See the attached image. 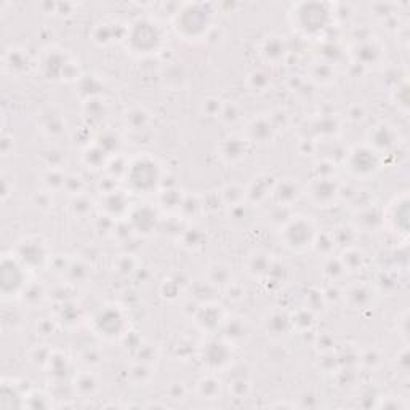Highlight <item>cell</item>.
Instances as JSON below:
<instances>
[{"mask_svg":"<svg viewBox=\"0 0 410 410\" xmlns=\"http://www.w3.org/2000/svg\"><path fill=\"white\" fill-rule=\"evenodd\" d=\"M124 124L131 130H143L149 124V113L143 106H133L125 111Z\"/></svg>","mask_w":410,"mask_h":410,"instance_id":"29","label":"cell"},{"mask_svg":"<svg viewBox=\"0 0 410 410\" xmlns=\"http://www.w3.org/2000/svg\"><path fill=\"white\" fill-rule=\"evenodd\" d=\"M125 42L131 54L140 56L152 55L159 51L164 44V31L156 21L140 18L129 26Z\"/></svg>","mask_w":410,"mask_h":410,"instance_id":"4","label":"cell"},{"mask_svg":"<svg viewBox=\"0 0 410 410\" xmlns=\"http://www.w3.org/2000/svg\"><path fill=\"white\" fill-rule=\"evenodd\" d=\"M40 130L47 133L49 136H58L65 131L66 122L63 119V115L60 113H56L55 109H45L44 113L40 114Z\"/></svg>","mask_w":410,"mask_h":410,"instance_id":"25","label":"cell"},{"mask_svg":"<svg viewBox=\"0 0 410 410\" xmlns=\"http://www.w3.org/2000/svg\"><path fill=\"white\" fill-rule=\"evenodd\" d=\"M71 208L77 217H83V215H88L92 212V201L85 196H82V194H77V196L72 199Z\"/></svg>","mask_w":410,"mask_h":410,"instance_id":"43","label":"cell"},{"mask_svg":"<svg viewBox=\"0 0 410 410\" xmlns=\"http://www.w3.org/2000/svg\"><path fill=\"white\" fill-rule=\"evenodd\" d=\"M391 207L388 208L386 213H383V223L390 224V228L394 233H407L409 224V201L407 194H402L401 197L394 199V202L390 204Z\"/></svg>","mask_w":410,"mask_h":410,"instance_id":"14","label":"cell"},{"mask_svg":"<svg viewBox=\"0 0 410 410\" xmlns=\"http://www.w3.org/2000/svg\"><path fill=\"white\" fill-rule=\"evenodd\" d=\"M276 180L270 175H260L255 177L254 181L250 183L249 188H245L247 191V202L250 204H259L263 199H266L270 194H272L274 189Z\"/></svg>","mask_w":410,"mask_h":410,"instance_id":"24","label":"cell"},{"mask_svg":"<svg viewBox=\"0 0 410 410\" xmlns=\"http://www.w3.org/2000/svg\"><path fill=\"white\" fill-rule=\"evenodd\" d=\"M345 266L343 263L340 261V259H329L327 261H325V266H324V274L329 277L330 281H336L338 277H341L345 274Z\"/></svg>","mask_w":410,"mask_h":410,"instance_id":"41","label":"cell"},{"mask_svg":"<svg viewBox=\"0 0 410 410\" xmlns=\"http://www.w3.org/2000/svg\"><path fill=\"white\" fill-rule=\"evenodd\" d=\"M125 185L133 194H151L157 191L162 181L159 162L148 154H140L129 161L125 172Z\"/></svg>","mask_w":410,"mask_h":410,"instance_id":"2","label":"cell"},{"mask_svg":"<svg viewBox=\"0 0 410 410\" xmlns=\"http://www.w3.org/2000/svg\"><path fill=\"white\" fill-rule=\"evenodd\" d=\"M218 194L220 199H222V204L226 207H234V205L247 201L245 188L239 185H226Z\"/></svg>","mask_w":410,"mask_h":410,"instance_id":"31","label":"cell"},{"mask_svg":"<svg viewBox=\"0 0 410 410\" xmlns=\"http://www.w3.org/2000/svg\"><path fill=\"white\" fill-rule=\"evenodd\" d=\"M95 329L99 335L104 338H115V336L122 335L125 329V319L122 313L115 306H108L99 311L93 319Z\"/></svg>","mask_w":410,"mask_h":410,"instance_id":"11","label":"cell"},{"mask_svg":"<svg viewBox=\"0 0 410 410\" xmlns=\"http://www.w3.org/2000/svg\"><path fill=\"white\" fill-rule=\"evenodd\" d=\"M83 114L87 119H90L92 122H99L106 117L108 108L106 103L101 97H90L83 101Z\"/></svg>","mask_w":410,"mask_h":410,"instance_id":"28","label":"cell"},{"mask_svg":"<svg viewBox=\"0 0 410 410\" xmlns=\"http://www.w3.org/2000/svg\"><path fill=\"white\" fill-rule=\"evenodd\" d=\"M13 254L18 256V260L23 263L29 271L39 270V268L45 266V263L49 261L47 243L42 238H38V236H29V238L19 240Z\"/></svg>","mask_w":410,"mask_h":410,"instance_id":"9","label":"cell"},{"mask_svg":"<svg viewBox=\"0 0 410 410\" xmlns=\"http://www.w3.org/2000/svg\"><path fill=\"white\" fill-rule=\"evenodd\" d=\"M272 196H274L277 205H286L290 207L293 202L298 201V197L302 196V188L298 183L292 178H286V180L276 181L274 189H272Z\"/></svg>","mask_w":410,"mask_h":410,"instance_id":"22","label":"cell"},{"mask_svg":"<svg viewBox=\"0 0 410 410\" xmlns=\"http://www.w3.org/2000/svg\"><path fill=\"white\" fill-rule=\"evenodd\" d=\"M79 391L81 393H92L95 391V388H97V382H95V378L90 375V373H83V375L79 377L77 380V385Z\"/></svg>","mask_w":410,"mask_h":410,"instance_id":"46","label":"cell"},{"mask_svg":"<svg viewBox=\"0 0 410 410\" xmlns=\"http://www.w3.org/2000/svg\"><path fill=\"white\" fill-rule=\"evenodd\" d=\"M373 300H375L373 288L366 282L354 284V286H351L348 290L345 292V302H348L350 306L354 309L369 308L373 303Z\"/></svg>","mask_w":410,"mask_h":410,"instance_id":"21","label":"cell"},{"mask_svg":"<svg viewBox=\"0 0 410 410\" xmlns=\"http://www.w3.org/2000/svg\"><path fill=\"white\" fill-rule=\"evenodd\" d=\"M181 239H183V245L188 247V249H199V247L202 245L204 234L201 233V229L189 228V229H185Z\"/></svg>","mask_w":410,"mask_h":410,"instance_id":"40","label":"cell"},{"mask_svg":"<svg viewBox=\"0 0 410 410\" xmlns=\"http://www.w3.org/2000/svg\"><path fill=\"white\" fill-rule=\"evenodd\" d=\"M33 204L39 210H50L54 207V199L50 196V191H40L35 192V196L33 197Z\"/></svg>","mask_w":410,"mask_h":410,"instance_id":"45","label":"cell"},{"mask_svg":"<svg viewBox=\"0 0 410 410\" xmlns=\"http://www.w3.org/2000/svg\"><path fill=\"white\" fill-rule=\"evenodd\" d=\"M66 180L67 177L65 175V172L60 170L58 167H49L42 175V181H44L45 188L49 191H58V189L66 186Z\"/></svg>","mask_w":410,"mask_h":410,"instance_id":"34","label":"cell"},{"mask_svg":"<svg viewBox=\"0 0 410 410\" xmlns=\"http://www.w3.org/2000/svg\"><path fill=\"white\" fill-rule=\"evenodd\" d=\"M276 129L272 127L270 117H256L247 125V140L249 143L266 145L274 138Z\"/></svg>","mask_w":410,"mask_h":410,"instance_id":"18","label":"cell"},{"mask_svg":"<svg viewBox=\"0 0 410 410\" xmlns=\"http://www.w3.org/2000/svg\"><path fill=\"white\" fill-rule=\"evenodd\" d=\"M109 161V154L103 148H99L97 143H93L92 146L83 151V162L88 167L92 168H99V167H106Z\"/></svg>","mask_w":410,"mask_h":410,"instance_id":"33","label":"cell"},{"mask_svg":"<svg viewBox=\"0 0 410 410\" xmlns=\"http://www.w3.org/2000/svg\"><path fill=\"white\" fill-rule=\"evenodd\" d=\"M292 327V316L284 311H272L265 319V329L271 335H286L287 330Z\"/></svg>","mask_w":410,"mask_h":410,"instance_id":"27","label":"cell"},{"mask_svg":"<svg viewBox=\"0 0 410 410\" xmlns=\"http://www.w3.org/2000/svg\"><path fill=\"white\" fill-rule=\"evenodd\" d=\"M197 393L202 399H218L222 394V382L217 377L208 375L204 377L201 382L197 383Z\"/></svg>","mask_w":410,"mask_h":410,"instance_id":"32","label":"cell"},{"mask_svg":"<svg viewBox=\"0 0 410 410\" xmlns=\"http://www.w3.org/2000/svg\"><path fill=\"white\" fill-rule=\"evenodd\" d=\"M306 194L318 207H332L340 196V188L332 177H316L306 186Z\"/></svg>","mask_w":410,"mask_h":410,"instance_id":"10","label":"cell"},{"mask_svg":"<svg viewBox=\"0 0 410 410\" xmlns=\"http://www.w3.org/2000/svg\"><path fill=\"white\" fill-rule=\"evenodd\" d=\"M247 85L254 93H265L271 87V79L268 76V72L255 69L247 76Z\"/></svg>","mask_w":410,"mask_h":410,"instance_id":"36","label":"cell"},{"mask_svg":"<svg viewBox=\"0 0 410 410\" xmlns=\"http://www.w3.org/2000/svg\"><path fill=\"white\" fill-rule=\"evenodd\" d=\"M260 55L270 65H279L287 56L286 40L279 35H268L260 45Z\"/></svg>","mask_w":410,"mask_h":410,"instance_id":"17","label":"cell"},{"mask_svg":"<svg viewBox=\"0 0 410 410\" xmlns=\"http://www.w3.org/2000/svg\"><path fill=\"white\" fill-rule=\"evenodd\" d=\"M318 231L308 217H290L281 226V239L290 250L303 252L313 247Z\"/></svg>","mask_w":410,"mask_h":410,"instance_id":"7","label":"cell"},{"mask_svg":"<svg viewBox=\"0 0 410 410\" xmlns=\"http://www.w3.org/2000/svg\"><path fill=\"white\" fill-rule=\"evenodd\" d=\"M340 261L343 263L345 271H357L364 265V254L361 250L354 249V247H348L343 252V255L340 256Z\"/></svg>","mask_w":410,"mask_h":410,"instance_id":"37","label":"cell"},{"mask_svg":"<svg viewBox=\"0 0 410 410\" xmlns=\"http://www.w3.org/2000/svg\"><path fill=\"white\" fill-rule=\"evenodd\" d=\"M212 28L213 8L208 3H185L173 15V29L185 40H202Z\"/></svg>","mask_w":410,"mask_h":410,"instance_id":"1","label":"cell"},{"mask_svg":"<svg viewBox=\"0 0 410 410\" xmlns=\"http://www.w3.org/2000/svg\"><path fill=\"white\" fill-rule=\"evenodd\" d=\"M311 79L319 83H329L335 79V72L327 63H319L311 69Z\"/></svg>","mask_w":410,"mask_h":410,"instance_id":"39","label":"cell"},{"mask_svg":"<svg viewBox=\"0 0 410 410\" xmlns=\"http://www.w3.org/2000/svg\"><path fill=\"white\" fill-rule=\"evenodd\" d=\"M332 10L325 3H297L292 7L290 21L298 33H302L306 38H316L322 34L325 29H329L332 23Z\"/></svg>","mask_w":410,"mask_h":410,"instance_id":"3","label":"cell"},{"mask_svg":"<svg viewBox=\"0 0 410 410\" xmlns=\"http://www.w3.org/2000/svg\"><path fill=\"white\" fill-rule=\"evenodd\" d=\"M31 63L29 55L23 49H8L3 55V71L10 76H21L29 71Z\"/></svg>","mask_w":410,"mask_h":410,"instance_id":"19","label":"cell"},{"mask_svg":"<svg viewBox=\"0 0 410 410\" xmlns=\"http://www.w3.org/2000/svg\"><path fill=\"white\" fill-rule=\"evenodd\" d=\"M397 135L391 125L385 122H380L369 130L367 133V146H370L373 151H377L378 154H383V152L391 151L394 146H396Z\"/></svg>","mask_w":410,"mask_h":410,"instance_id":"13","label":"cell"},{"mask_svg":"<svg viewBox=\"0 0 410 410\" xmlns=\"http://www.w3.org/2000/svg\"><path fill=\"white\" fill-rule=\"evenodd\" d=\"M39 69L47 81H76L79 79L76 63L67 56L66 51L55 49V47L42 51Z\"/></svg>","mask_w":410,"mask_h":410,"instance_id":"6","label":"cell"},{"mask_svg":"<svg viewBox=\"0 0 410 410\" xmlns=\"http://www.w3.org/2000/svg\"><path fill=\"white\" fill-rule=\"evenodd\" d=\"M0 397H2V401H0V407H3V409L7 407L8 399H12L10 407L26 406V397H23V394L18 391V386L15 385L13 380L10 383H8V380L2 382V391H0Z\"/></svg>","mask_w":410,"mask_h":410,"instance_id":"30","label":"cell"},{"mask_svg":"<svg viewBox=\"0 0 410 410\" xmlns=\"http://www.w3.org/2000/svg\"><path fill=\"white\" fill-rule=\"evenodd\" d=\"M249 140L239 135H229L220 145V157L228 164L240 162L249 152Z\"/></svg>","mask_w":410,"mask_h":410,"instance_id":"16","label":"cell"},{"mask_svg":"<svg viewBox=\"0 0 410 410\" xmlns=\"http://www.w3.org/2000/svg\"><path fill=\"white\" fill-rule=\"evenodd\" d=\"M130 220V228L141 234H149L157 228V217L156 210L149 207V205H141V207H135L129 212Z\"/></svg>","mask_w":410,"mask_h":410,"instance_id":"15","label":"cell"},{"mask_svg":"<svg viewBox=\"0 0 410 410\" xmlns=\"http://www.w3.org/2000/svg\"><path fill=\"white\" fill-rule=\"evenodd\" d=\"M231 345L228 340H218L212 338L207 343H204L202 348V361L204 364L212 370L223 369L224 366H228L231 359Z\"/></svg>","mask_w":410,"mask_h":410,"instance_id":"12","label":"cell"},{"mask_svg":"<svg viewBox=\"0 0 410 410\" xmlns=\"http://www.w3.org/2000/svg\"><path fill=\"white\" fill-rule=\"evenodd\" d=\"M208 284L217 287H228L231 286V271L229 268L223 265V263H215L213 266H210V274H208Z\"/></svg>","mask_w":410,"mask_h":410,"instance_id":"35","label":"cell"},{"mask_svg":"<svg viewBox=\"0 0 410 410\" xmlns=\"http://www.w3.org/2000/svg\"><path fill=\"white\" fill-rule=\"evenodd\" d=\"M223 324H224V336L228 341L243 338V336L245 335V324L243 319L233 318V319L224 320Z\"/></svg>","mask_w":410,"mask_h":410,"instance_id":"38","label":"cell"},{"mask_svg":"<svg viewBox=\"0 0 410 410\" xmlns=\"http://www.w3.org/2000/svg\"><path fill=\"white\" fill-rule=\"evenodd\" d=\"M346 167H348L351 175L364 180V178H370L380 170L382 156L367 145L356 146L346 156Z\"/></svg>","mask_w":410,"mask_h":410,"instance_id":"8","label":"cell"},{"mask_svg":"<svg viewBox=\"0 0 410 410\" xmlns=\"http://www.w3.org/2000/svg\"><path fill=\"white\" fill-rule=\"evenodd\" d=\"M272 266H274V263H272L271 255L263 250H254L252 254H249L245 261L247 272L252 277H256V279H263V277L270 274Z\"/></svg>","mask_w":410,"mask_h":410,"instance_id":"20","label":"cell"},{"mask_svg":"<svg viewBox=\"0 0 410 410\" xmlns=\"http://www.w3.org/2000/svg\"><path fill=\"white\" fill-rule=\"evenodd\" d=\"M218 308H217V304H210V303L205 304V306H202L197 311V316H196L197 324L201 325V327L205 329V330L218 329L220 325H222L223 320H224L223 314Z\"/></svg>","mask_w":410,"mask_h":410,"instance_id":"26","label":"cell"},{"mask_svg":"<svg viewBox=\"0 0 410 410\" xmlns=\"http://www.w3.org/2000/svg\"><path fill=\"white\" fill-rule=\"evenodd\" d=\"M29 270L13 254H5L0 265V292L3 302H12L15 298L23 297L26 287L29 286L26 272Z\"/></svg>","mask_w":410,"mask_h":410,"instance_id":"5","label":"cell"},{"mask_svg":"<svg viewBox=\"0 0 410 410\" xmlns=\"http://www.w3.org/2000/svg\"><path fill=\"white\" fill-rule=\"evenodd\" d=\"M103 208H104V215L111 218H119L122 215L129 213V199L122 191L119 189H114L111 192L103 194Z\"/></svg>","mask_w":410,"mask_h":410,"instance_id":"23","label":"cell"},{"mask_svg":"<svg viewBox=\"0 0 410 410\" xmlns=\"http://www.w3.org/2000/svg\"><path fill=\"white\" fill-rule=\"evenodd\" d=\"M223 101L217 97H208L207 99H204L202 103V111L204 114H207L208 117H220L223 109Z\"/></svg>","mask_w":410,"mask_h":410,"instance_id":"42","label":"cell"},{"mask_svg":"<svg viewBox=\"0 0 410 410\" xmlns=\"http://www.w3.org/2000/svg\"><path fill=\"white\" fill-rule=\"evenodd\" d=\"M220 117H222L226 124H236L239 120V109H238V106H236L234 103H231V104L224 103Z\"/></svg>","mask_w":410,"mask_h":410,"instance_id":"44","label":"cell"}]
</instances>
